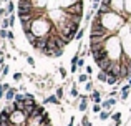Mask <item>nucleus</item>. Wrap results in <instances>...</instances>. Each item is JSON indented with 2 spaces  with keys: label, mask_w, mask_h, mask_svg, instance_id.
Instances as JSON below:
<instances>
[{
  "label": "nucleus",
  "mask_w": 131,
  "mask_h": 126,
  "mask_svg": "<svg viewBox=\"0 0 131 126\" xmlns=\"http://www.w3.org/2000/svg\"><path fill=\"white\" fill-rule=\"evenodd\" d=\"M105 47H106V52H108V55H110V60H113V62H119V58L123 56L121 38H119V37H108Z\"/></svg>",
  "instance_id": "f257e3e1"
},
{
  "label": "nucleus",
  "mask_w": 131,
  "mask_h": 126,
  "mask_svg": "<svg viewBox=\"0 0 131 126\" xmlns=\"http://www.w3.org/2000/svg\"><path fill=\"white\" fill-rule=\"evenodd\" d=\"M95 15H98V13H95ZM98 17H100L103 25L110 30V33L123 27V17L119 15L118 12H108V13H105V15H98Z\"/></svg>",
  "instance_id": "f03ea898"
},
{
  "label": "nucleus",
  "mask_w": 131,
  "mask_h": 126,
  "mask_svg": "<svg viewBox=\"0 0 131 126\" xmlns=\"http://www.w3.org/2000/svg\"><path fill=\"white\" fill-rule=\"evenodd\" d=\"M67 13H70V15H83V2H78L73 7L67 8Z\"/></svg>",
  "instance_id": "7ed1b4c3"
},
{
  "label": "nucleus",
  "mask_w": 131,
  "mask_h": 126,
  "mask_svg": "<svg viewBox=\"0 0 131 126\" xmlns=\"http://www.w3.org/2000/svg\"><path fill=\"white\" fill-rule=\"evenodd\" d=\"M110 5H111V10L113 12H123V8H125V0H108Z\"/></svg>",
  "instance_id": "20e7f679"
},
{
  "label": "nucleus",
  "mask_w": 131,
  "mask_h": 126,
  "mask_svg": "<svg viewBox=\"0 0 131 126\" xmlns=\"http://www.w3.org/2000/svg\"><path fill=\"white\" fill-rule=\"evenodd\" d=\"M80 105H78V110L81 111V113H85V111L88 110V101H90V96H86V95H80Z\"/></svg>",
  "instance_id": "39448f33"
},
{
  "label": "nucleus",
  "mask_w": 131,
  "mask_h": 126,
  "mask_svg": "<svg viewBox=\"0 0 131 126\" xmlns=\"http://www.w3.org/2000/svg\"><path fill=\"white\" fill-rule=\"evenodd\" d=\"M58 2H60V7L61 8H70V7H73L75 3H78V2H81V0H58Z\"/></svg>",
  "instance_id": "423d86ee"
},
{
  "label": "nucleus",
  "mask_w": 131,
  "mask_h": 126,
  "mask_svg": "<svg viewBox=\"0 0 131 126\" xmlns=\"http://www.w3.org/2000/svg\"><path fill=\"white\" fill-rule=\"evenodd\" d=\"M90 100L93 101V103H96V105H101L103 101H101V93L100 91H91V95H90Z\"/></svg>",
  "instance_id": "0eeeda50"
},
{
  "label": "nucleus",
  "mask_w": 131,
  "mask_h": 126,
  "mask_svg": "<svg viewBox=\"0 0 131 126\" xmlns=\"http://www.w3.org/2000/svg\"><path fill=\"white\" fill-rule=\"evenodd\" d=\"M17 93H18V90H17V88H10V90L5 93L7 101H13V100H15V95H17Z\"/></svg>",
  "instance_id": "6e6552de"
},
{
  "label": "nucleus",
  "mask_w": 131,
  "mask_h": 126,
  "mask_svg": "<svg viewBox=\"0 0 131 126\" xmlns=\"http://www.w3.org/2000/svg\"><path fill=\"white\" fill-rule=\"evenodd\" d=\"M48 103H51V105H60V98H58L57 95H51V96H48L47 100L43 101V105H48Z\"/></svg>",
  "instance_id": "1a4fd4ad"
},
{
  "label": "nucleus",
  "mask_w": 131,
  "mask_h": 126,
  "mask_svg": "<svg viewBox=\"0 0 131 126\" xmlns=\"http://www.w3.org/2000/svg\"><path fill=\"white\" fill-rule=\"evenodd\" d=\"M129 85H125V86L121 88V100L125 101V100H128V96H129Z\"/></svg>",
  "instance_id": "9d476101"
},
{
  "label": "nucleus",
  "mask_w": 131,
  "mask_h": 126,
  "mask_svg": "<svg viewBox=\"0 0 131 126\" xmlns=\"http://www.w3.org/2000/svg\"><path fill=\"white\" fill-rule=\"evenodd\" d=\"M88 80H90L88 73H80L78 75V83H88Z\"/></svg>",
  "instance_id": "9b49d317"
},
{
  "label": "nucleus",
  "mask_w": 131,
  "mask_h": 126,
  "mask_svg": "<svg viewBox=\"0 0 131 126\" xmlns=\"http://www.w3.org/2000/svg\"><path fill=\"white\" fill-rule=\"evenodd\" d=\"M70 96H73V98H78V96H80V93H78V85H77V83H73V85H71Z\"/></svg>",
  "instance_id": "f8f14e48"
},
{
  "label": "nucleus",
  "mask_w": 131,
  "mask_h": 126,
  "mask_svg": "<svg viewBox=\"0 0 131 126\" xmlns=\"http://www.w3.org/2000/svg\"><path fill=\"white\" fill-rule=\"evenodd\" d=\"M98 81H101V83H108V75H106L105 71H100V73H98Z\"/></svg>",
  "instance_id": "ddd939ff"
},
{
  "label": "nucleus",
  "mask_w": 131,
  "mask_h": 126,
  "mask_svg": "<svg viewBox=\"0 0 131 126\" xmlns=\"http://www.w3.org/2000/svg\"><path fill=\"white\" fill-rule=\"evenodd\" d=\"M110 118H111V113H110V111H101V113H100V120L101 121H106V120H110Z\"/></svg>",
  "instance_id": "4468645a"
},
{
  "label": "nucleus",
  "mask_w": 131,
  "mask_h": 126,
  "mask_svg": "<svg viewBox=\"0 0 131 126\" xmlns=\"http://www.w3.org/2000/svg\"><path fill=\"white\" fill-rule=\"evenodd\" d=\"M91 111H93V113H101V111H103L101 105H96V103H93V106H91Z\"/></svg>",
  "instance_id": "2eb2a0df"
},
{
  "label": "nucleus",
  "mask_w": 131,
  "mask_h": 126,
  "mask_svg": "<svg viewBox=\"0 0 131 126\" xmlns=\"http://www.w3.org/2000/svg\"><path fill=\"white\" fill-rule=\"evenodd\" d=\"M83 35H85V28L78 30V33L75 35V40H77V42H81V38H83Z\"/></svg>",
  "instance_id": "dca6fc26"
},
{
  "label": "nucleus",
  "mask_w": 131,
  "mask_h": 126,
  "mask_svg": "<svg viewBox=\"0 0 131 126\" xmlns=\"http://www.w3.org/2000/svg\"><path fill=\"white\" fill-rule=\"evenodd\" d=\"M111 120L115 121V123H116V121H121V113H119V111L113 113V114H111Z\"/></svg>",
  "instance_id": "f3484780"
},
{
  "label": "nucleus",
  "mask_w": 131,
  "mask_h": 126,
  "mask_svg": "<svg viewBox=\"0 0 131 126\" xmlns=\"http://www.w3.org/2000/svg\"><path fill=\"white\" fill-rule=\"evenodd\" d=\"M8 27H10V20L8 18H7V17H3V18H2V28H8Z\"/></svg>",
  "instance_id": "a211bd4d"
},
{
  "label": "nucleus",
  "mask_w": 131,
  "mask_h": 126,
  "mask_svg": "<svg viewBox=\"0 0 131 126\" xmlns=\"http://www.w3.org/2000/svg\"><path fill=\"white\" fill-rule=\"evenodd\" d=\"M3 38H8V30L0 28V40H3Z\"/></svg>",
  "instance_id": "6ab92c4d"
},
{
  "label": "nucleus",
  "mask_w": 131,
  "mask_h": 126,
  "mask_svg": "<svg viewBox=\"0 0 131 126\" xmlns=\"http://www.w3.org/2000/svg\"><path fill=\"white\" fill-rule=\"evenodd\" d=\"M93 15H95V12H93V10H90L86 15H85V22H86V23H88V22H91V17H93Z\"/></svg>",
  "instance_id": "aec40b11"
},
{
  "label": "nucleus",
  "mask_w": 131,
  "mask_h": 126,
  "mask_svg": "<svg viewBox=\"0 0 131 126\" xmlns=\"http://www.w3.org/2000/svg\"><path fill=\"white\" fill-rule=\"evenodd\" d=\"M63 95H65V90H63L61 86H58V88H57V96L61 100V98H63Z\"/></svg>",
  "instance_id": "412c9836"
},
{
  "label": "nucleus",
  "mask_w": 131,
  "mask_h": 126,
  "mask_svg": "<svg viewBox=\"0 0 131 126\" xmlns=\"http://www.w3.org/2000/svg\"><path fill=\"white\" fill-rule=\"evenodd\" d=\"M8 71H10V66H8V65L2 66V76H7V75H8Z\"/></svg>",
  "instance_id": "4be33fe9"
},
{
  "label": "nucleus",
  "mask_w": 131,
  "mask_h": 126,
  "mask_svg": "<svg viewBox=\"0 0 131 126\" xmlns=\"http://www.w3.org/2000/svg\"><path fill=\"white\" fill-rule=\"evenodd\" d=\"M13 8H15V5H13V2H8V3H7V10H8V13H10V15H12Z\"/></svg>",
  "instance_id": "5701e85b"
},
{
  "label": "nucleus",
  "mask_w": 131,
  "mask_h": 126,
  "mask_svg": "<svg viewBox=\"0 0 131 126\" xmlns=\"http://www.w3.org/2000/svg\"><path fill=\"white\" fill-rule=\"evenodd\" d=\"M22 76H23V75L22 73H20V71H17V73H13V80H15V81H20V80H22Z\"/></svg>",
  "instance_id": "b1692460"
},
{
  "label": "nucleus",
  "mask_w": 131,
  "mask_h": 126,
  "mask_svg": "<svg viewBox=\"0 0 131 126\" xmlns=\"http://www.w3.org/2000/svg\"><path fill=\"white\" fill-rule=\"evenodd\" d=\"M27 63H28L30 66H35V58H33V56H27Z\"/></svg>",
  "instance_id": "393cba45"
},
{
  "label": "nucleus",
  "mask_w": 131,
  "mask_h": 126,
  "mask_svg": "<svg viewBox=\"0 0 131 126\" xmlns=\"http://www.w3.org/2000/svg\"><path fill=\"white\" fill-rule=\"evenodd\" d=\"M7 15H10V13H8V10H7V8H3V7H0V17H7Z\"/></svg>",
  "instance_id": "a878e982"
},
{
  "label": "nucleus",
  "mask_w": 131,
  "mask_h": 126,
  "mask_svg": "<svg viewBox=\"0 0 131 126\" xmlns=\"http://www.w3.org/2000/svg\"><path fill=\"white\" fill-rule=\"evenodd\" d=\"M81 126H91V123H90L88 116H83V121H81Z\"/></svg>",
  "instance_id": "bb28decb"
},
{
  "label": "nucleus",
  "mask_w": 131,
  "mask_h": 126,
  "mask_svg": "<svg viewBox=\"0 0 131 126\" xmlns=\"http://www.w3.org/2000/svg\"><path fill=\"white\" fill-rule=\"evenodd\" d=\"M77 65H78V68H80V70L85 66V65H86V63H85V58H83V56H81V58L78 60V63H77Z\"/></svg>",
  "instance_id": "cd10ccee"
},
{
  "label": "nucleus",
  "mask_w": 131,
  "mask_h": 126,
  "mask_svg": "<svg viewBox=\"0 0 131 126\" xmlns=\"http://www.w3.org/2000/svg\"><path fill=\"white\" fill-rule=\"evenodd\" d=\"M85 90H86V91H93V83H91V81H88V83L85 85Z\"/></svg>",
  "instance_id": "c85d7f7f"
},
{
  "label": "nucleus",
  "mask_w": 131,
  "mask_h": 126,
  "mask_svg": "<svg viewBox=\"0 0 131 126\" xmlns=\"http://www.w3.org/2000/svg\"><path fill=\"white\" fill-rule=\"evenodd\" d=\"M58 71H60V75H61V78H67V70H65L63 66L61 68H58Z\"/></svg>",
  "instance_id": "c756f323"
},
{
  "label": "nucleus",
  "mask_w": 131,
  "mask_h": 126,
  "mask_svg": "<svg viewBox=\"0 0 131 126\" xmlns=\"http://www.w3.org/2000/svg\"><path fill=\"white\" fill-rule=\"evenodd\" d=\"M13 38H15L13 32H10V30H8V38H7V40H8V42H13Z\"/></svg>",
  "instance_id": "7c9ffc66"
},
{
  "label": "nucleus",
  "mask_w": 131,
  "mask_h": 126,
  "mask_svg": "<svg viewBox=\"0 0 131 126\" xmlns=\"http://www.w3.org/2000/svg\"><path fill=\"white\" fill-rule=\"evenodd\" d=\"M116 95H118V90H116V88H115L113 91H110V98H115Z\"/></svg>",
  "instance_id": "2f4dec72"
},
{
  "label": "nucleus",
  "mask_w": 131,
  "mask_h": 126,
  "mask_svg": "<svg viewBox=\"0 0 131 126\" xmlns=\"http://www.w3.org/2000/svg\"><path fill=\"white\" fill-rule=\"evenodd\" d=\"M8 20H10V27H13V23H15V17L10 15V17H8Z\"/></svg>",
  "instance_id": "473e14b6"
},
{
  "label": "nucleus",
  "mask_w": 131,
  "mask_h": 126,
  "mask_svg": "<svg viewBox=\"0 0 131 126\" xmlns=\"http://www.w3.org/2000/svg\"><path fill=\"white\" fill-rule=\"evenodd\" d=\"M63 55V50H58V52H55V58H58V56Z\"/></svg>",
  "instance_id": "72a5a7b5"
},
{
  "label": "nucleus",
  "mask_w": 131,
  "mask_h": 126,
  "mask_svg": "<svg viewBox=\"0 0 131 126\" xmlns=\"http://www.w3.org/2000/svg\"><path fill=\"white\" fill-rule=\"evenodd\" d=\"M86 73H88V75L93 73V68H91V66H86Z\"/></svg>",
  "instance_id": "f704fd0d"
},
{
  "label": "nucleus",
  "mask_w": 131,
  "mask_h": 126,
  "mask_svg": "<svg viewBox=\"0 0 131 126\" xmlns=\"http://www.w3.org/2000/svg\"><path fill=\"white\" fill-rule=\"evenodd\" d=\"M103 0H91V3H101Z\"/></svg>",
  "instance_id": "c9c22d12"
},
{
  "label": "nucleus",
  "mask_w": 131,
  "mask_h": 126,
  "mask_svg": "<svg viewBox=\"0 0 131 126\" xmlns=\"http://www.w3.org/2000/svg\"><path fill=\"white\" fill-rule=\"evenodd\" d=\"M128 85H129V86H131V76L128 78Z\"/></svg>",
  "instance_id": "e433bc0d"
},
{
  "label": "nucleus",
  "mask_w": 131,
  "mask_h": 126,
  "mask_svg": "<svg viewBox=\"0 0 131 126\" xmlns=\"http://www.w3.org/2000/svg\"><path fill=\"white\" fill-rule=\"evenodd\" d=\"M2 2H7V3H8V2H12V0H2Z\"/></svg>",
  "instance_id": "4c0bfd02"
}]
</instances>
